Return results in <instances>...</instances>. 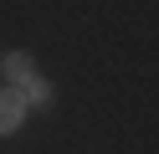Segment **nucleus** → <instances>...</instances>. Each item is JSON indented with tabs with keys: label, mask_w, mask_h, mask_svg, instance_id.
Masks as SVG:
<instances>
[{
	"label": "nucleus",
	"mask_w": 159,
	"mask_h": 154,
	"mask_svg": "<svg viewBox=\"0 0 159 154\" xmlns=\"http://www.w3.org/2000/svg\"><path fill=\"white\" fill-rule=\"evenodd\" d=\"M0 77H5V82H16V87H26V82L36 77L31 51H5V57H0Z\"/></svg>",
	"instance_id": "f257e3e1"
},
{
	"label": "nucleus",
	"mask_w": 159,
	"mask_h": 154,
	"mask_svg": "<svg viewBox=\"0 0 159 154\" xmlns=\"http://www.w3.org/2000/svg\"><path fill=\"white\" fill-rule=\"evenodd\" d=\"M21 118H26L21 92H16V87H0V133H16V128H21Z\"/></svg>",
	"instance_id": "f03ea898"
},
{
	"label": "nucleus",
	"mask_w": 159,
	"mask_h": 154,
	"mask_svg": "<svg viewBox=\"0 0 159 154\" xmlns=\"http://www.w3.org/2000/svg\"><path fill=\"white\" fill-rule=\"evenodd\" d=\"M16 92H21V103H26V108H52V98H57L46 77H31L26 87H16Z\"/></svg>",
	"instance_id": "7ed1b4c3"
}]
</instances>
